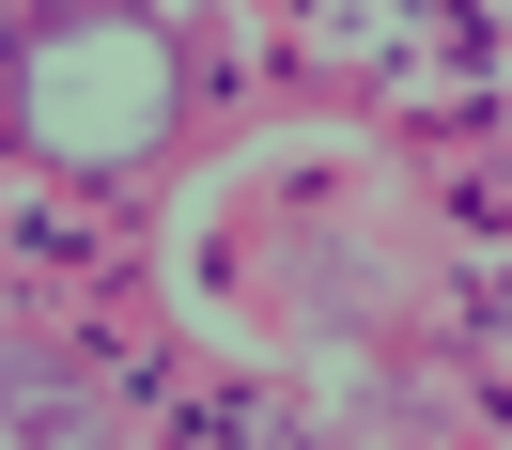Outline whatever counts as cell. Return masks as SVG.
Masks as SVG:
<instances>
[{"label":"cell","instance_id":"cell-1","mask_svg":"<svg viewBox=\"0 0 512 450\" xmlns=\"http://www.w3.org/2000/svg\"><path fill=\"white\" fill-rule=\"evenodd\" d=\"M16 109H32L47 156H140L156 109H171V63H156V32H109V16H94V32H47L32 47Z\"/></svg>","mask_w":512,"mask_h":450},{"label":"cell","instance_id":"cell-2","mask_svg":"<svg viewBox=\"0 0 512 450\" xmlns=\"http://www.w3.org/2000/svg\"><path fill=\"white\" fill-rule=\"evenodd\" d=\"M78 419H94L78 388H0V435H78Z\"/></svg>","mask_w":512,"mask_h":450}]
</instances>
